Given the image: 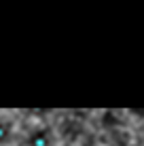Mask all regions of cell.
<instances>
[{"label": "cell", "instance_id": "obj_1", "mask_svg": "<svg viewBox=\"0 0 144 146\" xmlns=\"http://www.w3.org/2000/svg\"><path fill=\"white\" fill-rule=\"evenodd\" d=\"M51 144V133L47 129H34L32 133L28 135V146H49Z\"/></svg>", "mask_w": 144, "mask_h": 146}, {"label": "cell", "instance_id": "obj_2", "mask_svg": "<svg viewBox=\"0 0 144 146\" xmlns=\"http://www.w3.org/2000/svg\"><path fill=\"white\" fill-rule=\"evenodd\" d=\"M9 138H11V125L0 121V144H4Z\"/></svg>", "mask_w": 144, "mask_h": 146}]
</instances>
